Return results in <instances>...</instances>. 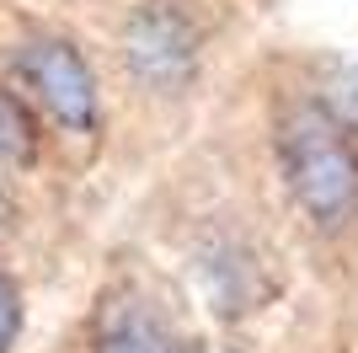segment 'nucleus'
<instances>
[{"mask_svg": "<svg viewBox=\"0 0 358 353\" xmlns=\"http://www.w3.org/2000/svg\"><path fill=\"white\" fill-rule=\"evenodd\" d=\"M278 166L294 204L321 230L353 220L358 209V145L348 123L315 97H299L278 113Z\"/></svg>", "mask_w": 358, "mask_h": 353, "instance_id": "nucleus-1", "label": "nucleus"}, {"mask_svg": "<svg viewBox=\"0 0 358 353\" xmlns=\"http://www.w3.org/2000/svg\"><path fill=\"white\" fill-rule=\"evenodd\" d=\"M16 81H22V91L64 134H75V139L96 134V118H102L96 75H91V64L80 59L75 43H64V38H32V43H22L16 48Z\"/></svg>", "mask_w": 358, "mask_h": 353, "instance_id": "nucleus-2", "label": "nucleus"}, {"mask_svg": "<svg viewBox=\"0 0 358 353\" xmlns=\"http://www.w3.org/2000/svg\"><path fill=\"white\" fill-rule=\"evenodd\" d=\"M198 54H203V32L177 0H145L123 22V64L155 91L182 86L198 70Z\"/></svg>", "mask_w": 358, "mask_h": 353, "instance_id": "nucleus-3", "label": "nucleus"}, {"mask_svg": "<svg viewBox=\"0 0 358 353\" xmlns=\"http://www.w3.org/2000/svg\"><path fill=\"white\" fill-rule=\"evenodd\" d=\"M91 353H198V348L155 300L129 294V300H118V305L102 310V321H96V348Z\"/></svg>", "mask_w": 358, "mask_h": 353, "instance_id": "nucleus-4", "label": "nucleus"}, {"mask_svg": "<svg viewBox=\"0 0 358 353\" xmlns=\"http://www.w3.org/2000/svg\"><path fill=\"white\" fill-rule=\"evenodd\" d=\"M38 155V129H32L27 107L11 91H0V166H27Z\"/></svg>", "mask_w": 358, "mask_h": 353, "instance_id": "nucleus-5", "label": "nucleus"}, {"mask_svg": "<svg viewBox=\"0 0 358 353\" xmlns=\"http://www.w3.org/2000/svg\"><path fill=\"white\" fill-rule=\"evenodd\" d=\"M16 326H22V300H16V284L0 273V353L11 348Z\"/></svg>", "mask_w": 358, "mask_h": 353, "instance_id": "nucleus-6", "label": "nucleus"}, {"mask_svg": "<svg viewBox=\"0 0 358 353\" xmlns=\"http://www.w3.org/2000/svg\"><path fill=\"white\" fill-rule=\"evenodd\" d=\"M348 107H353V118H358V70H353V81H348Z\"/></svg>", "mask_w": 358, "mask_h": 353, "instance_id": "nucleus-7", "label": "nucleus"}, {"mask_svg": "<svg viewBox=\"0 0 358 353\" xmlns=\"http://www.w3.org/2000/svg\"><path fill=\"white\" fill-rule=\"evenodd\" d=\"M0 225H6V204H0Z\"/></svg>", "mask_w": 358, "mask_h": 353, "instance_id": "nucleus-8", "label": "nucleus"}]
</instances>
